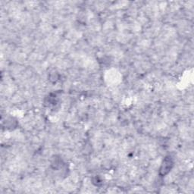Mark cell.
<instances>
[{
  "label": "cell",
  "mask_w": 194,
  "mask_h": 194,
  "mask_svg": "<svg viewBox=\"0 0 194 194\" xmlns=\"http://www.w3.org/2000/svg\"><path fill=\"white\" fill-rule=\"evenodd\" d=\"M171 165H172L171 159H166L164 161V162H163L162 166H161V171L162 172V173L164 174V175H165V174H167L168 171H169V170L171 169Z\"/></svg>",
  "instance_id": "obj_1"
}]
</instances>
